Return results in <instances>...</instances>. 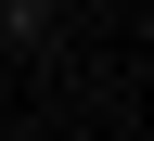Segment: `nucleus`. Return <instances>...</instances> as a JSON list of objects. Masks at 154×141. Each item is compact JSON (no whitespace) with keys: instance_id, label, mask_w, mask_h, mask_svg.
I'll list each match as a JSON object with an SVG mask.
<instances>
[{"instance_id":"f257e3e1","label":"nucleus","mask_w":154,"mask_h":141,"mask_svg":"<svg viewBox=\"0 0 154 141\" xmlns=\"http://www.w3.org/2000/svg\"><path fill=\"white\" fill-rule=\"evenodd\" d=\"M0 13H13V0H0Z\"/></svg>"}]
</instances>
